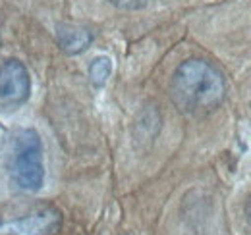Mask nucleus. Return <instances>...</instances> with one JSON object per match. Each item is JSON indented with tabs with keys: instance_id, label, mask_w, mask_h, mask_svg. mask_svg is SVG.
<instances>
[{
	"instance_id": "nucleus-1",
	"label": "nucleus",
	"mask_w": 251,
	"mask_h": 235,
	"mask_svg": "<svg viewBox=\"0 0 251 235\" xmlns=\"http://www.w3.org/2000/svg\"><path fill=\"white\" fill-rule=\"evenodd\" d=\"M170 96L180 112L205 116L224 102L226 79L211 62L189 58L176 68L170 81Z\"/></svg>"
},
{
	"instance_id": "nucleus-2",
	"label": "nucleus",
	"mask_w": 251,
	"mask_h": 235,
	"mask_svg": "<svg viewBox=\"0 0 251 235\" xmlns=\"http://www.w3.org/2000/svg\"><path fill=\"white\" fill-rule=\"evenodd\" d=\"M6 174L22 193H37L45 183L43 141L33 127H18L6 145Z\"/></svg>"
},
{
	"instance_id": "nucleus-3",
	"label": "nucleus",
	"mask_w": 251,
	"mask_h": 235,
	"mask_svg": "<svg viewBox=\"0 0 251 235\" xmlns=\"http://www.w3.org/2000/svg\"><path fill=\"white\" fill-rule=\"evenodd\" d=\"M62 222V212L56 206H33L24 214L0 218V235H56Z\"/></svg>"
},
{
	"instance_id": "nucleus-4",
	"label": "nucleus",
	"mask_w": 251,
	"mask_h": 235,
	"mask_svg": "<svg viewBox=\"0 0 251 235\" xmlns=\"http://www.w3.org/2000/svg\"><path fill=\"white\" fill-rule=\"evenodd\" d=\"M31 77L24 62L8 58L0 64V106L16 110L29 100Z\"/></svg>"
},
{
	"instance_id": "nucleus-5",
	"label": "nucleus",
	"mask_w": 251,
	"mask_h": 235,
	"mask_svg": "<svg viewBox=\"0 0 251 235\" xmlns=\"http://www.w3.org/2000/svg\"><path fill=\"white\" fill-rule=\"evenodd\" d=\"M93 39V31L85 25L64 24V25H58V29H56V45L68 56H75V54L85 52L91 47Z\"/></svg>"
},
{
	"instance_id": "nucleus-6",
	"label": "nucleus",
	"mask_w": 251,
	"mask_h": 235,
	"mask_svg": "<svg viewBox=\"0 0 251 235\" xmlns=\"http://www.w3.org/2000/svg\"><path fill=\"white\" fill-rule=\"evenodd\" d=\"M110 73H112V60L108 58V56H97L89 64V81L97 89L106 85Z\"/></svg>"
},
{
	"instance_id": "nucleus-7",
	"label": "nucleus",
	"mask_w": 251,
	"mask_h": 235,
	"mask_svg": "<svg viewBox=\"0 0 251 235\" xmlns=\"http://www.w3.org/2000/svg\"><path fill=\"white\" fill-rule=\"evenodd\" d=\"M106 2L116 6V8H120V10H139V8L149 6L155 0H106Z\"/></svg>"
},
{
	"instance_id": "nucleus-8",
	"label": "nucleus",
	"mask_w": 251,
	"mask_h": 235,
	"mask_svg": "<svg viewBox=\"0 0 251 235\" xmlns=\"http://www.w3.org/2000/svg\"><path fill=\"white\" fill-rule=\"evenodd\" d=\"M246 218H248V222L251 226V199L248 201V206H246Z\"/></svg>"
}]
</instances>
